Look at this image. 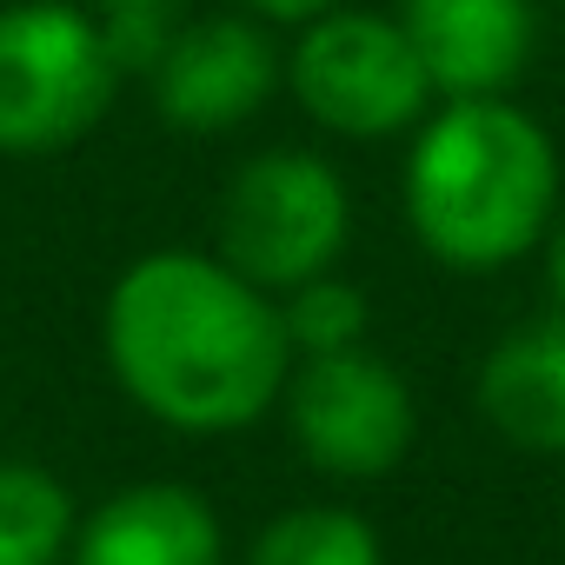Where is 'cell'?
Instances as JSON below:
<instances>
[{"label":"cell","instance_id":"6da1fadb","mask_svg":"<svg viewBox=\"0 0 565 565\" xmlns=\"http://www.w3.org/2000/svg\"><path fill=\"white\" fill-rule=\"evenodd\" d=\"M100 347L120 393L193 439H220L266 419L300 360L279 294L253 287L220 253L186 246L140 253L114 279Z\"/></svg>","mask_w":565,"mask_h":565},{"label":"cell","instance_id":"7a4b0ae2","mask_svg":"<svg viewBox=\"0 0 565 565\" xmlns=\"http://www.w3.org/2000/svg\"><path fill=\"white\" fill-rule=\"evenodd\" d=\"M406 226L452 273H499L545 246L565 200L552 134L512 94L446 100L413 127L406 153Z\"/></svg>","mask_w":565,"mask_h":565},{"label":"cell","instance_id":"3957f363","mask_svg":"<svg viewBox=\"0 0 565 565\" xmlns=\"http://www.w3.org/2000/svg\"><path fill=\"white\" fill-rule=\"evenodd\" d=\"M120 61L94 8L74 0H14L0 8V153L41 160L81 147L114 94Z\"/></svg>","mask_w":565,"mask_h":565},{"label":"cell","instance_id":"277c9868","mask_svg":"<svg viewBox=\"0 0 565 565\" xmlns=\"http://www.w3.org/2000/svg\"><path fill=\"white\" fill-rule=\"evenodd\" d=\"M353 239V193L333 160L300 147L253 153L220 193V259L266 294L333 273Z\"/></svg>","mask_w":565,"mask_h":565},{"label":"cell","instance_id":"5b68a950","mask_svg":"<svg viewBox=\"0 0 565 565\" xmlns=\"http://www.w3.org/2000/svg\"><path fill=\"white\" fill-rule=\"evenodd\" d=\"M287 87L340 140H393L419 127L439 100L399 14H373V8L313 14L287 54Z\"/></svg>","mask_w":565,"mask_h":565},{"label":"cell","instance_id":"8992f818","mask_svg":"<svg viewBox=\"0 0 565 565\" xmlns=\"http://www.w3.org/2000/svg\"><path fill=\"white\" fill-rule=\"evenodd\" d=\"M294 446L333 472V479H386L413 452V393L393 373V360L347 347V353H307L279 393Z\"/></svg>","mask_w":565,"mask_h":565},{"label":"cell","instance_id":"52a82bcc","mask_svg":"<svg viewBox=\"0 0 565 565\" xmlns=\"http://www.w3.org/2000/svg\"><path fill=\"white\" fill-rule=\"evenodd\" d=\"M147 81H153V107L167 127L226 134L273 100L287 67H279L266 28L253 14H206V21H180V34L160 47Z\"/></svg>","mask_w":565,"mask_h":565},{"label":"cell","instance_id":"ba28073f","mask_svg":"<svg viewBox=\"0 0 565 565\" xmlns=\"http://www.w3.org/2000/svg\"><path fill=\"white\" fill-rule=\"evenodd\" d=\"M399 28L439 100L512 94L532 61L539 8L532 0H406Z\"/></svg>","mask_w":565,"mask_h":565},{"label":"cell","instance_id":"9c48e42d","mask_svg":"<svg viewBox=\"0 0 565 565\" xmlns=\"http://www.w3.org/2000/svg\"><path fill=\"white\" fill-rule=\"evenodd\" d=\"M67 565H226L220 512L193 486L140 479L74 525Z\"/></svg>","mask_w":565,"mask_h":565},{"label":"cell","instance_id":"30bf717a","mask_svg":"<svg viewBox=\"0 0 565 565\" xmlns=\"http://www.w3.org/2000/svg\"><path fill=\"white\" fill-rule=\"evenodd\" d=\"M479 413L525 452H565V313L519 327L486 353Z\"/></svg>","mask_w":565,"mask_h":565},{"label":"cell","instance_id":"8fae6325","mask_svg":"<svg viewBox=\"0 0 565 565\" xmlns=\"http://www.w3.org/2000/svg\"><path fill=\"white\" fill-rule=\"evenodd\" d=\"M74 525V499L47 466L0 459V565H61Z\"/></svg>","mask_w":565,"mask_h":565},{"label":"cell","instance_id":"7c38bea8","mask_svg":"<svg viewBox=\"0 0 565 565\" xmlns=\"http://www.w3.org/2000/svg\"><path fill=\"white\" fill-rule=\"evenodd\" d=\"M246 565H386V552L353 505H294L259 525Z\"/></svg>","mask_w":565,"mask_h":565},{"label":"cell","instance_id":"4fadbf2b","mask_svg":"<svg viewBox=\"0 0 565 565\" xmlns=\"http://www.w3.org/2000/svg\"><path fill=\"white\" fill-rule=\"evenodd\" d=\"M279 313H287V340L294 353H347V347H366V294L340 273H320L307 287L279 294Z\"/></svg>","mask_w":565,"mask_h":565},{"label":"cell","instance_id":"5bb4252c","mask_svg":"<svg viewBox=\"0 0 565 565\" xmlns=\"http://www.w3.org/2000/svg\"><path fill=\"white\" fill-rule=\"evenodd\" d=\"M94 14L107 28V47H114L120 74H147L160 61V47L180 34L186 0H94Z\"/></svg>","mask_w":565,"mask_h":565},{"label":"cell","instance_id":"9a60e30c","mask_svg":"<svg viewBox=\"0 0 565 565\" xmlns=\"http://www.w3.org/2000/svg\"><path fill=\"white\" fill-rule=\"evenodd\" d=\"M239 8H246L253 21H273V28H307L313 14L340 8V0H239Z\"/></svg>","mask_w":565,"mask_h":565},{"label":"cell","instance_id":"2e32d148","mask_svg":"<svg viewBox=\"0 0 565 565\" xmlns=\"http://www.w3.org/2000/svg\"><path fill=\"white\" fill-rule=\"evenodd\" d=\"M545 279H552V307L565 313V200H558L552 233H545Z\"/></svg>","mask_w":565,"mask_h":565}]
</instances>
